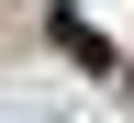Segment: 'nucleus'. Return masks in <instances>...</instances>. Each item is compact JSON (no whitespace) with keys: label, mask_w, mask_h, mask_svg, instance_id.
Wrapping results in <instances>:
<instances>
[{"label":"nucleus","mask_w":134,"mask_h":123,"mask_svg":"<svg viewBox=\"0 0 134 123\" xmlns=\"http://www.w3.org/2000/svg\"><path fill=\"white\" fill-rule=\"evenodd\" d=\"M45 45H56L67 67H90V78H112V67H123V56H112V34H90V11H78V0H56V11H45Z\"/></svg>","instance_id":"obj_1"}]
</instances>
